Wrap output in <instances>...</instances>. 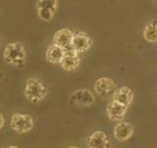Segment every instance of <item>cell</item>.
<instances>
[{
    "label": "cell",
    "mask_w": 157,
    "mask_h": 148,
    "mask_svg": "<svg viewBox=\"0 0 157 148\" xmlns=\"http://www.w3.org/2000/svg\"><path fill=\"white\" fill-rule=\"evenodd\" d=\"M56 11H54L52 9H48V8H37V15L38 17L41 20L45 22L51 21L54 17V14Z\"/></svg>",
    "instance_id": "obj_15"
},
{
    "label": "cell",
    "mask_w": 157,
    "mask_h": 148,
    "mask_svg": "<svg viewBox=\"0 0 157 148\" xmlns=\"http://www.w3.org/2000/svg\"><path fill=\"white\" fill-rule=\"evenodd\" d=\"M66 148H78V146H68V147H66Z\"/></svg>",
    "instance_id": "obj_19"
},
{
    "label": "cell",
    "mask_w": 157,
    "mask_h": 148,
    "mask_svg": "<svg viewBox=\"0 0 157 148\" xmlns=\"http://www.w3.org/2000/svg\"><path fill=\"white\" fill-rule=\"evenodd\" d=\"M86 146L88 148H109L110 141L107 135L102 131H96L86 139Z\"/></svg>",
    "instance_id": "obj_7"
},
{
    "label": "cell",
    "mask_w": 157,
    "mask_h": 148,
    "mask_svg": "<svg viewBox=\"0 0 157 148\" xmlns=\"http://www.w3.org/2000/svg\"><path fill=\"white\" fill-rule=\"evenodd\" d=\"M48 93L47 86L41 80L32 78L27 81L24 89V95L32 103H38L46 97Z\"/></svg>",
    "instance_id": "obj_1"
},
{
    "label": "cell",
    "mask_w": 157,
    "mask_h": 148,
    "mask_svg": "<svg viewBox=\"0 0 157 148\" xmlns=\"http://www.w3.org/2000/svg\"><path fill=\"white\" fill-rule=\"evenodd\" d=\"M144 38L148 42H156L157 41V22L153 21L147 26H145L144 32H142Z\"/></svg>",
    "instance_id": "obj_14"
},
{
    "label": "cell",
    "mask_w": 157,
    "mask_h": 148,
    "mask_svg": "<svg viewBox=\"0 0 157 148\" xmlns=\"http://www.w3.org/2000/svg\"><path fill=\"white\" fill-rule=\"evenodd\" d=\"M71 103L78 106H90L94 104L95 97L88 89H78L71 95Z\"/></svg>",
    "instance_id": "obj_9"
},
{
    "label": "cell",
    "mask_w": 157,
    "mask_h": 148,
    "mask_svg": "<svg viewBox=\"0 0 157 148\" xmlns=\"http://www.w3.org/2000/svg\"><path fill=\"white\" fill-rule=\"evenodd\" d=\"M94 91L98 95L103 97H108L111 94H114L116 91V85L113 80L107 77H101L98 78L94 82Z\"/></svg>",
    "instance_id": "obj_4"
},
{
    "label": "cell",
    "mask_w": 157,
    "mask_h": 148,
    "mask_svg": "<svg viewBox=\"0 0 157 148\" xmlns=\"http://www.w3.org/2000/svg\"><path fill=\"white\" fill-rule=\"evenodd\" d=\"M65 56V50L57 44L53 43L47 48L45 58L47 62L51 64H60Z\"/></svg>",
    "instance_id": "obj_13"
},
{
    "label": "cell",
    "mask_w": 157,
    "mask_h": 148,
    "mask_svg": "<svg viewBox=\"0 0 157 148\" xmlns=\"http://www.w3.org/2000/svg\"><path fill=\"white\" fill-rule=\"evenodd\" d=\"M112 100L129 108L134 101V91L128 86H122L116 89L112 96Z\"/></svg>",
    "instance_id": "obj_10"
},
{
    "label": "cell",
    "mask_w": 157,
    "mask_h": 148,
    "mask_svg": "<svg viewBox=\"0 0 157 148\" xmlns=\"http://www.w3.org/2000/svg\"><path fill=\"white\" fill-rule=\"evenodd\" d=\"M10 126L12 130L19 135L28 134L33 129V120L31 115L15 113L10 120Z\"/></svg>",
    "instance_id": "obj_3"
},
{
    "label": "cell",
    "mask_w": 157,
    "mask_h": 148,
    "mask_svg": "<svg viewBox=\"0 0 157 148\" xmlns=\"http://www.w3.org/2000/svg\"><path fill=\"white\" fill-rule=\"evenodd\" d=\"M127 110H128V107L112 101L106 107V114H107L108 119L110 121L120 122L125 118Z\"/></svg>",
    "instance_id": "obj_12"
},
{
    "label": "cell",
    "mask_w": 157,
    "mask_h": 148,
    "mask_svg": "<svg viewBox=\"0 0 157 148\" xmlns=\"http://www.w3.org/2000/svg\"><path fill=\"white\" fill-rule=\"evenodd\" d=\"M6 148H19L17 146H15V145H10V146H7Z\"/></svg>",
    "instance_id": "obj_18"
},
{
    "label": "cell",
    "mask_w": 157,
    "mask_h": 148,
    "mask_svg": "<svg viewBox=\"0 0 157 148\" xmlns=\"http://www.w3.org/2000/svg\"><path fill=\"white\" fill-rule=\"evenodd\" d=\"M4 61L13 66H22L26 60V50L22 43H7L3 50Z\"/></svg>",
    "instance_id": "obj_2"
},
{
    "label": "cell",
    "mask_w": 157,
    "mask_h": 148,
    "mask_svg": "<svg viewBox=\"0 0 157 148\" xmlns=\"http://www.w3.org/2000/svg\"><path fill=\"white\" fill-rule=\"evenodd\" d=\"M81 65V58L78 56V53L74 49L65 51V56L60 63V66L66 72L76 71Z\"/></svg>",
    "instance_id": "obj_8"
},
{
    "label": "cell",
    "mask_w": 157,
    "mask_h": 148,
    "mask_svg": "<svg viewBox=\"0 0 157 148\" xmlns=\"http://www.w3.org/2000/svg\"><path fill=\"white\" fill-rule=\"evenodd\" d=\"M134 135V127L129 122H120L114 127V137L120 142L127 141Z\"/></svg>",
    "instance_id": "obj_11"
},
{
    "label": "cell",
    "mask_w": 157,
    "mask_h": 148,
    "mask_svg": "<svg viewBox=\"0 0 157 148\" xmlns=\"http://www.w3.org/2000/svg\"><path fill=\"white\" fill-rule=\"evenodd\" d=\"M57 5V0H38L37 1V8H48L56 11Z\"/></svg>",
    "instance_id": "obj_16"
},
{
    "label": "cell",
    "mask_w": 157,
    "mask_h": 148,
    "mask_svg": "<svg viewBox=\"0 0 157 148\" xmlns=\"http://www.w3.org/2000/svg\"><path fill=\"white\" fill-rule=\"evenodd\" d=\"M92 45V38L86 32H77L74 33L72 47L76 52L83 53L87 51Z\"/></svg>",
    "instance_id": "obj_6"
},
{
    "label": "cell",
    "mask_w": 157,
    "mask_h": 148,
    "mask_svg": "<svg viewBox=\"0 0 157 148\" xmlns=\"http://www.w3.org/2000/svg\"><path fill=\"white\" fill-rule=\"evenodd\" d=\"M0 120H1V123H0V129H3L4 124H5V120H4L3 114H0Z\"/></svg>",
    "instance_id": "obj_17"
},
{
    "label": "cell",
    "mask_w": 157,
    "mask_h": 148,
    "mask_svg": "<svg viewBox=\"0 0 157 148\" xmlns=\"http://www.w3.org/2000/svg\"><path fill=\"white\" fill-rule=\"evenodd\" d=\"M74 38V32L67 28H63L58 29L53 36V43L57 44L60 47H62L64 50H70L73 49L72 43Z\"/></svg>",
    "instance_id": "obj_5"
}]
</instances>
